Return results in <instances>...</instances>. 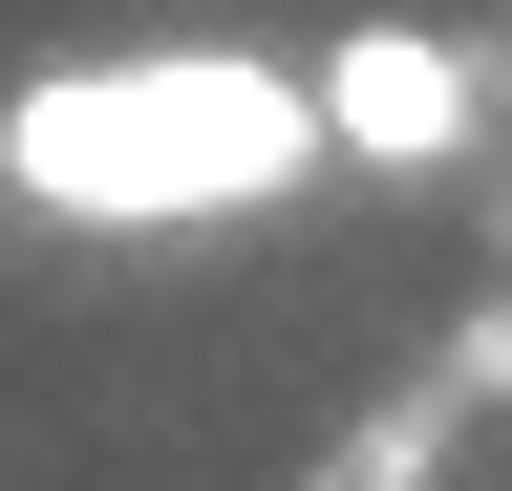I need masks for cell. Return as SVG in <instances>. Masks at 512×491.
I'll return each instance as SVG.
<instances>
[{"label":"cell","instance_id":"3957f363","mask_svg":"<svg viewBox=\"0 0 512 491\" xmlns=\"http://www.w3.org/2000/svg\"><path fill=\"white\" fill-rule=\"evenodd\" d=\"M448 406H512V299H491L470 342H448Z\"/></svg>","mask_w":512,"mask_h":491},{"label":"cell","instance_id":"6da1fadb","mask_svg":"<svg viewBox=\"0 0 512 491\" xmlns=\"http://www.w3.org/2000/svg\"><path fill=\"white\" fill-rule=\"evenodd\" d=\"M0 193L64 235H214L320 193V86L278 43H86L0 107Z\"/></svg>","mask_w":512,"mask_h":491},{"label":"cell","instance_id":"7a4b0ae2","mask_svg":"<svg viewBox=\"0 0 512 491\" xmlns=\"http://www.w3.org/2000/svg\"><path fill=\"white\" fill-rule=\"evenodd\" d=\"M320 150H363V171H448L491 129V86H470V43H406V22H363V43H320Z\"/></svg>","mask_w":512,"mask_h":491}]
</instances>
